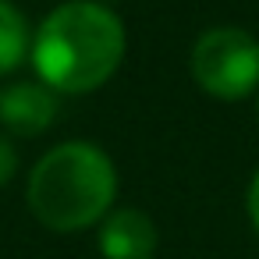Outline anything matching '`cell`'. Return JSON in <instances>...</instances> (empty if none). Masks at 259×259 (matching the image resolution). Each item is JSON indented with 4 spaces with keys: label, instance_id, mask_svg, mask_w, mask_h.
I'll return each instance as SVG.
<instances>
[{
    "label": "cell",
    "instance_id": "277c9868",
    "mask_svg": "<svg viewBox=\"0 0 259 259\" xmlns=\"http://www.w3.org/2000/svg\"><path fill=\"white\" fill-rule=\"evenodd\" d=\"M57 121V93L47 82H8L0 89V124L18 139L43 135Z\"/></svg>",
    "mask_w": 259,
    "mask_h": 259
},
{
    "label": "cell",
    "instance_id": "8992f818",
    "mask_svg": "<svg viewBox=\"0 0 259 259\" xmlns=\"http://www.w3.org/2000/svg\"><path fill=\"white\" fill-rule=\"evenodd\" d=\"M29 54H32L29 18L22 15L18 4H11V0H0V78L11 75Z\"/></svg>",
    "mask_w": 259,
    "mask_h": 259
},
{
    "label": "cell",
    "instance_id": "9c48e42d",
    "mask_svg": "<svg viewBox=\"0 0 259 259\" xmlns=\"http://www.w3.org/2000/svg\"><path fill=\"white\" fill-rule=\"evenodd\" d=\"M255 114H259V103H255Z\"/></svg>",
    "mask_w": 259,
    "mask_h": 259
},
{
    "label": "cell",
    "instance_id": "ba28073f",
    "mask_svg": "<svg viewBox=\"0 0 259 259\" xmlns=\"http://www.w3.org/2000/svg\"><path fill=\"white\" fill-rule=\"evenodd\" d=\"M245 209H248V220H252V227H255V234H259V170H255V174H252V181H248Z\"/></svg>",
    "mask_w": 259,
    "mask_h": 259
},
{
    "label": "cell",
    "instance_id": "5b68a950",
    "mask_svg": "<svg viewBox=\"0 0 259 259\" xmlns=\"http://www.w3.org/2000/svg\"><path fill=\"white\" fill-rule=\"evenodd\" d=\"M156 224L135 206H117L100 220V255L103 259H153Z\"/></svg>",
    "mask_w": 259,
    "mask_h": 259
},
{
    "label": "cell",
    "instance_id": "6da1fadb",
    "mask_svg": "<svg viewBox=\"0 0 259 259\" xmlns=\"http://www.w3.org/2000/svg\"><path fill=\"white\" fill-rule=\"evenodd\" d=\"M124 25L103 0H68L54 8L32 36L36 78L54 93L82 96L107 85L124 61Z\"/></svg>",
    "mask_w": 259,
    "mask_h": 259
},
{
    "label": "cell",
    "instance_id": "30bf717a",
    "mask_svg": "<svg viewBox=\"0 0 259 259\" xmlns=\"http://www.w3.org/2000/svg\"><path fill=\"white\" fill-rule=\"evenodd\" d=\"M103 4H107V0H103Z\"/></svg>",
    "mask_w": 259,
    "mask_h": 259
},
{
    "label": "cell",
    "instance_id": "7a4b0ae2",
    "mask_svg": "<svg viewBox=\"0 0 259 259\" xmlns=\"http://www.w3.org/2000/svg\"><path fill=\"white\" fill-rule=\"evenodd\" d=\"M117 199V167L93 142H61L39 156L29 174V213L54 234H75L100 224Z\"/></svg>",
    "mask_w": 259,
    "mask_h": 259
},
{
    "label": "cell",
    "instance_id": "52a82bcc",
    "mask_svg": "<svg viewBox=\"0 0 259 259\" xmlns=\"http://www.w3.org/2000/svg\"><path fill=\"white\" fill-rule=\"evenodd\" d=\"M15 170H18V153L8 135H0V185H8L15 178Z\"/></svg>",
    "mask_w": 259,
    "mask_h": 259
},
{
    "label": "cell",
    "instance_id": "3957f363",
    "mask_svg": "<svg viewBox=\"0 0 259 259\" xmlns=\"http://www.w3.org/2000/svg\"><path fill=\"white\" fill-rule=\"evenodd\" d=\"M192 78L217 100H245L259 89V39L245 29H209L192 47Z\"/></svg>",
    "mask_w": 259,
    "mask_h": 259
}]
</instances>
